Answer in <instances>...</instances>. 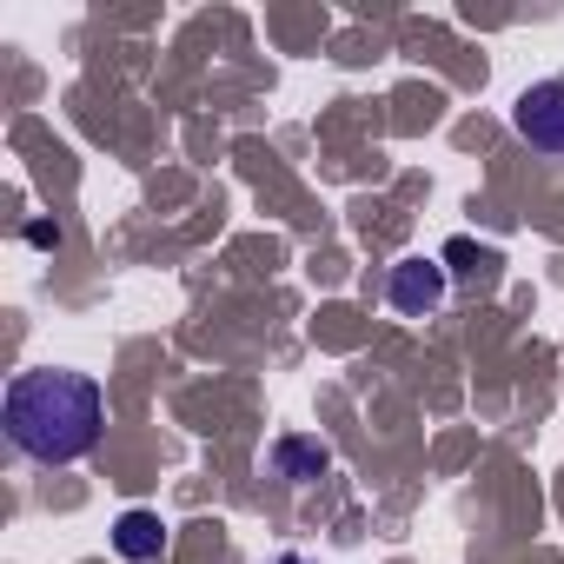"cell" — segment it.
Masks as SVG:
<instances>
[{
	"label": "cell",
	"mask_w": 564,
	"mask_h": 564,
	"mask_svg": "<svg viewBox=\"0 0 564 564\" xmlns=\"http://www.w3.org/2000/svg\"><path fill=\"white\" fill-rule=\"evenodd\" d=\"M511 127H518V140H531L538 153H564V74L531 80V87L511 100Z\"/></svg>",
	"instance_id": "obj_2"
},
{
	"label": "cell",
	"mask_w": 564,
	"mask_h": 564,
	"mask_svg": "<svg viewBox=\"0 0 564 564\" xmlns=\"http://www.w3.org/2000/svg\"><path fill=\"white\" fill-rule=\"evenodd\" d=\"M445 286H452L445 259H399V265H392V286H386V300H392L405 319H425V313H438Z\"/></svg>",
	"instance_id": "obj_3"
},
{
	"label": "cell",
	"mask_w": 564,
	"mask_h": 564,
	"mask_svg": "<svg viewBox=\"0 0 564 564\" xmlns=\"http://www.w3.org/2000/svg\"><path fill=\"white\" fill-rule=\"evenodd\" d=\"M0 419H8L14 452H28L34 465H74L107 432V392L87 372L41 366V372H14L8 399H0Z\"/></svg>",
	"instance_id": "obj_1"
},
{
	"label": "cell",
	"mask_w": 564,
	"mask_h": 564,
	"mask_svg": "<svg viewBox=\"0 0 564 564\" xmlns=\"http://www.w3.org/2000/svg\"><path fill=\"white\" fill-rule=\"evenodd\" d=\"M272 471L286 478V485H313V478H326L333 471V452L319 445V438H306V432H286V438H272Z\"/></svg>",
	"instance_id": "obj_4"
},
{
	"label": "cell",
	"mask_w": 564,
	"mask_h": 564,
	"mask_svg": "<svg viewBox=\"0 0 564 564\" xmlns=\"http://www.w3.org/2000/svg\"><path fill=\"white\" fill-rule=\"evenodd\" d=\"M279 564H300V557H279Z\"/></svg>",
	"instance_id": "obj_8"
},
{
	"label": "cell",
	"mask_w": 564,
	"mask_h": 564,
	"mask_svg": "<svg viewBox=\"0 0 564 564\" xmlns=\"http://www.w3.org/2000/svg\"><path fill=\"white\" fill-rule=\"evenodd\" d=\"M113 551H120L127 564L160 557V551H166V524H160V511H120V518H113Z\"/></svg>",
	"instance_id": "obj_5"
},
{
	"label": "cell",
	"mask_w": 564,
	"mask_h": 564,
	"mask_svg": "<svg viewBox=\"0 0 564 564\" xmlns=\"http://www.w3.org/2000/svg\"><path fill=\"white\" fill-rule=\"evenodd\" d=\"M28 246H61V226H54V219H34V226H28Z\"/></svg>",
	"instance_id": "obj_7"
},
{
	"label": "cell",
	"mask_w": 564,
	"mask_h": 564,
	"mask_svg": "<svg viewBox=\"0 0 564 564\" xmlns=\"http://www.w3.org/2000/svg\"><path fill=\"white\" fill-rule=\"evenodd\" d=\"M445 272H458L465 286H491V279H498V252L491 246H471V239H452L445 246Z\"/></svg>",
	"instance_id": "obj_6"
}]
</instances>
